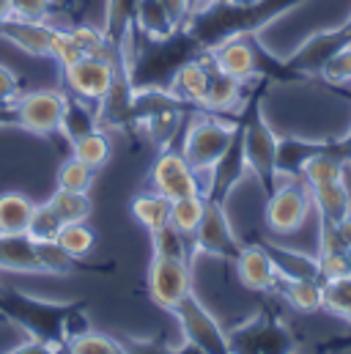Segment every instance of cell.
<instances>
[{
  "mask_svg": "<svg viewBox=\"0 0 351 354\" xmlns=\"http://www.w3.org/2000/svg\"><path fill=\"white\" fill-rule=\"evenodd\" d=\"M151 189L162 192L165 198H189V195H211V171H195L181 151H165L157 157L151 174Z\"/></svg>",
  "mask_w": 351,
  "mask_h": 354,
  "instance_id": "1",
  "label": "cell"
},
{
  "mask_svg": "<svg viewBox=\"0 0 351 354\" xmlns=\"http://www.w3.org/2000/svg\"><path fill=\"white\" fill-rule=\"evenodd\" d=\"M239 127L234 124H225L214 115H206V118H198L189 129H187V138H184V149L181 154L187 157V162L195 168V171H211L220 157L228 151V146L234 143Z\"/></svg>",
  "mask_w": 351,
  "mask_h": 354,
  "instance_id": "2",
  "label": "cell"
},
{
  "mask_svg": "<svg viewBox=\"0 0 351 354\" xmlns=\"http://www.w3.org/2000/svg\"><path fill=\"white\" fill-rule=\"evenodd\" d=\"M310 203H313V195H310V187L302 181V176H285V184H277L266 198L263 217H266L269 231L294 234L310 214Z\"/></svg>",
  "mask_w": 351,
  "mask_h": 354,
  "instance_id": "3",
  "label": "cell"
},
{
  "mask_svg": "<svg viewBox=\"0 0 351 354\" xmlns=\"http://www.w3.org/2000/svg\"><path fill=\"white\" fill-rule=\"evenodd\" d=\"M242 149H245V162L247 171H253V176L261 181L266 195L274 189V160H277V138L272 132V127L263 121L261 110L253 107L250 118L242 127Z\"/></svg>",
  "mask_w": 351,
  "mask_h": 354,
  "instance_id": "4",
  "label": "cell"
},
{
  "mask_svg": "<svg viewBox=\"0 0 351 354\" xmlns=\"http://www.w3.org/2000/svg\"><path fill=\"white\" fill-rule=\"evenodd\" d=\"M149 294L160 308L176 310L178 302L192 294V272L187 259L154 253L149 264Z\"/></svg>",
  "mask_w": 351,
  "mask_h": 354,
  "instance_id": "5",
  "label": "cell"
},
{
  "mask_svg": "<svg viewBox=\"0 0 351 354\" xmlns=\"http://www.w3.org/2000/svg\"><path fill=\"white\" fill-rule=\"evenodd\" d=\"M176 319L181 322V333L187 338V346H195L198 352H231L228 335L222 333V327L217 324V319L189 294L178 302V308L173 310Z\"/></svg>",
  "mask_w": 351,
  "mask_h": 354,
  "instance_id": "6",
  "label": "cell"
},
{
  "mask_svg": "<svg viewBox=\"0 0 351 354\" xmlns=\"http://www.w3.org/2000/svg\"><path fill=\"white\" fill-rule=\"evenodd\" d=\"M64 110H66V96L58 91H33L14 102L17 124L39 135L58 132L64 121Z\"/></svg>",
  "mask_w": 351,
  "mask_h": 354,
  "instance_id": "7",
  "label": "cell"
},
{
  "mask_svg": "<svg viewBox=\"0 0 351 354\" xmlns=\"http://www.w3.org/2000/svg\"><path fill=\"white\" fill-rule=\"evenodd\" d=\"M118 69L113 58H102V55H86L77 64L64 69V77L69 83V88L75 96L86 99V102H99L107 88L113 86Z\"/></svg>",
  "mask_w": 351,
  "mask_h": 354,
  "instance_id": "8",
  "label": "cell"
},
{
  "mask_svg": "<svg viewBox=\"0 0 351 354\" xmlns=\"http://www.w3.org/2000/svg\"><path fill=\"white\" fill-rule=\"evenodd\" d=\"M195 248L200 253H209V256H217V259H236L239 253V242L231 231V223L225 217V209H222V201H214L209 198L206 203V214L195 231Z\"/></svg>",
  "mask_w": 351,
  "mask_h": 354,
  "instance_id": "9",
  "label": "cell"
},
{
  "mask_svg": "<svg viewBox=\"0 0 351 354\" xmlns=\"http://www.w3.org/2000/svg\"><path fill=\"white\" fill-rule=\"evenodd\" d=\"M211 58H214L217 72L231 75L242 83H247L258 75V53L247 33H234V36L217 41V47L211 50Z\"/></svg>",
  "mask_w": 351,
  "mask_h": 354,
  "instance_id": "10",
  "label": "cell"
},
{
  "mask_svg": "<svg viewBox=\"0 0 351 354\" xmlns=\"http://www.w3.org/2000/svg\"><path fill=\"white\" fill-rule=\"evenodd\" d=\"M228 344L231 349H242V352H291L294 349L291 333L274 319H256L245 324L239 333L228 335Z\"/></svg>",
  "mask_w": 351,
  "mask_h": 354,
  "instance_id": "11",
  "label": "cell"
},
{
  "mask_svg": "<svg viewBox=\"0 0 351 354\" xmlns=\"http://www.w3.org/2000/svg\"><path fill=\"white\" fill-rule=\"evenodd\" d=\"M236 277L245 288L250 291H272L280 286V272L272 261L269 250L261 245H250V248H239L236 259Z\"/></svg>",
  "mask_w": 351,
  "mask_h": 354,
  "instance_id": "12",
  "label": "cell"
},
{
  "mask_svg": "<svg viewBox=\"0 0 351 354\" xmlns=\"http://www.w3.org/2000/svg\"><path fill=\"white\" fill-rule=\"evenodd\" d=\"M214 58L203 55V58H187L173 75H171V93L178 102H192V104H203L209 83H211V72H214Z\"/></svg>",
  "mask_w": 351,
  "mask_h": 354,
  "instance_id": "13",
  "label": "cell"
},
{
  "mask_svg": "<svg viewBox=\"0 0 351 354\" xmlns=\"http://www.w3.org/2000/svg\"><path fill=\"white\" fill-rule=\"evenodd\" d=\"M53 30L50 25H44V19H19V17H8L0 22V36L8 39L14 47H19L28 55H50V41H53Z\"/></svg>",
  "mask_w": 351,
  "mask_h": 354,
  "instance_id": "14",
  "label": "cell"
},
{
  "mask_svg": "<svg viewBox=\"0 0 351 354\" xmlns=\"http://www.w3.org/2000/svg\"><path fill=\"white\" fill-rule=\"evenodd\" d=\"M280 294L299 313H316L324 308V280L321 277H280Z\"/></svg>",
  "mask_w": 351,
  "mask_h": 354,
  "instance_id": "15",
  "label": "cell"
},
{
  "mask_svg": "<svg viewBox=\"0 0 351 354\" xmlns=\"http://www.w3.org/2000/svg\"><path fill=\"white\" fill-rule=\"evenodd\" d=\"M132 102H135V88L126 77L115 75L113 86L107 88V93L96 102L99 110H96V121L102 124H124L132 118Z\"/></svg>",
  "mask_w": 351,
  "mask_h": 354,
  "instance_id": "16",
  "label": "cell"
},
{
  "mask_svg": "<svg viewBox=\"0 0 351 354\" xmlns=\"http://www.w3.org/2000/svg\"><path fill=\"white\" fill-rule=\"evenodd\" d=\"M327 143H307V140H296V138H285L277 140V160H274V178L277 176H302V168L310 157H316L319 151H324Z\"/></svg>",
  "mask_w": 351,
  "mask_h": 354,
  "instance_id": "17",
  "label": "cell"
},
{
  "mask_svg": "<svg viewBox=\"0 0 351 354\" xmlns=\"http://www.w3.org/2000/svg\"><path fill=\"white\" fill-rule=\"evenodd\" d=\"M0 266L3 269H17V272H41L36 242L28 234L0 236Z\"/></svg>",
  "mask_w": 351,
  "mask_h": 354,
  "instance_id": "18",
  "label": "cell"
},
{
  "mask_svg": "<svg viewBox=\"0 0 351 354\" xmlns=\"http://www.w3.org/2000/svg\"><path fill=\"white\" fill-rule=\"evenodd\" d=\"M36 203L22 192H0V236L28 234Z\"/></svg>",
  "mask_w": 351,
  "mask_h": 354,
  "instance_id": "19",
  "label": "cell"
},
{
  "mask_svg": "<svg viewBox=\"0 0 351 354\" xmlns=\"http://www.w3.org/2000/svg\"><path fill=\"white\" fill-rule=\"evenodd\" d=\"M310 195H313V203H316V209H319L324 223L338 225L351 212V195L346 181H332V184L310 187Z\"/></svg>",
  "mask_w": 351,
  "mask_h": 354,
  "instance_id": "20",
  "label": "cell"
},
{
  "mask_svg": "<svg viewBox=\"0 0 351 354\" xmlns=\"http://www.w3.org/2000/svg\"><path fill=\"white\" fill-rule=\"evenodd\" d=\"M132 217L146 228V231H160L165 225H171V198H165L157 189L140 192L132 201Z\"/></svg>",
  "mask_w": 351,
  "mask_h": 354,
  "instance_id": "21",
  "label": "cell"
},
{
  "mask_svg": "<svg viewBox=\"0 0 351 354\" xmlns=\"http://www.w3.org/2000/svg\"><path fill=\"white\" fill-rule=\"evenodd\" d=\"M135 22L143 33L151 36V41H168L176 36V22L160 0H137L135 6Z\"/></svg>",
  "mask_w": 351,
  "mask_h": 354,
  "instance_id": "22",
  "label": "cell"
},
{
  "mask_svg": "<svg viewBox=\"0 0 351 354\" xmlns=\"http://www.w3.org/2000/svg\"><path fill=\"white\" fill-rule=\"evenodd\" d=\"M242 80L222 75V72H211V83H209V93H206V107L211 113H231L236 107H242Z\"/></svg>",
  "mask_w": 351,
  "mask_h": 354,
  "instance_id": "23",
  "label": "cell"
},
{
  "mask_svg": "<svg viewBox=\"0 0 351 354\" xmlns=\"http://www.w3.org/2000/svg\"><path fill=\"white\" fill-rule=\"evenodd\" d=\"M47 206L53 209V214L61 223H86L91 212H93V203H91L88 192L66 189V187H58L53 192V198L47 201Z\"/></svg>",
  "mask_w": 351,
  "mask_h": 354,
  "instance_id": "24",
  "label": "cell"
},
{
  "mask_svg": "<svg viewBox=\"0 0 351 354\" xmlns=\"http://www.w3.org/2000/svg\"><path fill=\"white\" fill-rule=\"evenodd\" d=\"M206 195H189V198H176L171 201V228H176L181 236L192 239L203 214H206Z\"/></svg>",
  "mask_w": 351,
  "mask_h": 354,
  "instance_id": "25",
  "label": "cell"
},
{
  "mask_svg": "<svg viewBox=\"0 0 351 354\" xmlns=\"http://www.w3.org/2000/svg\"><path fill=\"white\" fill-rule=\"evenodd\" d=\"M346 176V162H341L335 154H330L327 149L319 151L316 157H310L302 168V181L307 187H321V184H332V181H343Z\"/></svg>",
  "mask_w": 351,
  "mask_h": 354,
  "instance_id": "26",
  "label": "cell"
},
{
  "mask_svg": "<svg viewBox=\"0 0 351 354\" xmlns=\"http://www.w3.org/2000/svg\"><path fill=\"white\" fill-rule=\"evenodd\" d=\"M263 248L269 250L280 277H321L319 274V259H310L305 253L285 250V248H277V245H263Z\"/></svg>",
  "mask_w": 351,
  "mask_h": 354,
  "instance_id": "27",
  "label": "cell"
},
{
  "mask_svg": "<svg viewBox=\"0 0 351 354\" xmlns=\"http://www.w3.org/2000/svg\"><path fill=\"white\" fill-rule=\"evenodd\" d=\"M72 157H77L80 162H86L88 168L99 171L107 165L110 160V140L104 132L91 129L86 135H80L77 140H72Z\"/></svg>",
  "mask_w": 351,
  "mask_h": 354,
  "instance_id": "28",
  "label": "cell"
},
{
  "mask_svg": "<svg viewBox=\"0 0 351 354\" xmlns=\"http://www.w3.org/2000/svg\"><path fill=\"white\" fill-rule=\"evenodd\" d=\"M55 242L72 256V259H83L88 256L91 250H93V245H96V234H93V228L86 223H64L61 225V231H58V236H55Z\"/></svg>",
  "mask_w": 351,
  "mask_h": 354,
  "instance_id": "29",
  "label": "cell"
},
{
  "mask_svg": "<svg viewBox=\"0 0 351 354\" xmlns=\"http://www.w3.org/2000/svg\"><path fill=\"white\" fill-rule=\"evenodd\" d=\"M96 115L88 110L86 99H69L66 96V110H64V121H61V132L69 138V140H77L80 135H86L91 129H96Z\"/></svg>",
  "mask_w": 351,
  "mask_h": 354,
  "instance_id": "30",
  "label": "cell"
},
{
  "mask_svg": "<svg viewBox=\"0 0 351 354\" xmlns=\"http://www.w3.org/2000/svg\"><path fill=\"white\" fill-rule=\"evenodd\" d=\"M135 6L137 0H107V39L121 41L135 22Z\"/></svg>",
  "mask_w": 351,
  "mask_h": 354,
  "instance_id": "31",
  "label": "cell"
},
{
  "mask_svg": "<svg viewBox=\"0 0 351 354\" xmlns=\"http://www.w3.org/2000/svg\"><path fill=\"white\" fill-rule=\"evenodd\" d=\"M324 308L351 324V274L324 280Z\"/></svg>",
  "mask_w": 351,
  "mask_h": 354,
  "instance_id": "32",
  "label": "cell"
},
{
  "mask_svg": "<svg viewBox=\"0 0 351 354\" xmlns=\"http://www.w3.org/2000/svg\"><path fill=\"white\" fill-rule=\"evenodd\" d=\"M69 352L72 354H121L124 346H121L115 338H110V335L86 330V333L69 338Z\"/></svg>",
  "mask_w": 351,
  "mask_h": 354,
  "instance_id": "33",
  "label": "cell"
},
{
  "mask_svg": "<svg viewBox=\"0 0 351 354\" xmlns=\"http://www.w3.org/2000/svg\"><path fill=\"white\" fill-rule=\"evenodd\" d=\"M93 168H88L86 162H80L77 157L66 160L61 168H58V187H66V189H77V192H88L91 184H93Z\"/></svg>",
  "mask_w": 351,
  "mask_h": 354,
  "instance_id": "34",
  "label": "cell"
},
{
  "mask_svg": "<svg viewBox=\"0 0 351 354\" xmlns=\"http://www.w3.org/2000/svg\"><path fill=\"white\" fill-rule=\"evenodd\" d=\"M50 58H55L64 69L66 66H72V64H77L80 58H86L83 55V50H80V44L75 41V36H72V30H53V41H50Z\"/></svg>",
  "mask_w": 351,
  "mask_h": 354,
  "instance_id": "35",
  "label": "cell"
},
{
  "mask_svg": "<svg viewBox=\"0 0 351 354\" xmlns=\"http://www.w3.org/2000/svg\"><path fill=\"white\" fill-rule=\"evenodd\" d=\"M36 253H39V261H41V272H55V274H64L72 269V256L55 242V239H44V242H36Z\"/></svg>",
  "mask_w": 351,
  "mask_h": 354,
  "instance_id": "36",
  "label": "cell"
},
{
  "mask_svg": "<svg viewBox=\"0 0 351 354\" xmlns=\"http://www.w3.org/2000/svg\"><path fill=\"white\" fill-rule=\"evenodd\" d=\"M321 80L332 83V86H349L351 83V44L338 50L324 66H321Z\"/></svg>",
  "mask_w": 351,
  "mask_h": 354,
  "instance_id": "37",
  "label": "cell"
},
{
  "mask_svg": "<svg viewBox=\"0 0 351 354\" xmlns=\"http://www.w3.org/2000/svg\"><path fill=\"white\" fill-rule=\"evenodd\" d=\"M61 220L53 214V209L44 203V206H36L33 212V220H30V228H28V236L33 242H44V239H55L58 231H61Z\"/></svg>",
  "mask_w": 351,
  "mask_h": 354,
  "instance_id": "38",
  "label": "cell"
},
{
  "mask_svg": "<svg viewBox=\"0 0 351 354\" xmlns=\"http://www.w3.org/2000/svg\"><path fill=\"white\" fill-rule=\"evenodd\" d=\"M72 36L75 41L80 44L83 55H102V58H110L107 55V44H113L104 33H99L96 28H88V25H80V28H72Z\"/></svg>",
  "mask_w": 351,
  "mask_h": 354,
  "instance_id": "39",
  "label": "cell"
},
{
  "mask_svg": "<svg viewBox=\"0 0 351 354\" xmlns=\"http://www.w3.org/2000/svg\"><path fill=\"white\" fill-rule=\"evenodd\" d=\"M319 274L321 280H335L351 274L349 269V250H330V253H319Z\"/></svg>",
  "mask_w": 351,
  "mask_h": 354,
  "instance_id": "40",
  "label": "cell"
},
{
  "mask_svg": "<svg viewBox=\"0 0 351 354\" xmlns=\"http://www.w3.org/2000/svg\"><path fill=\"white\" fill-rule=\"evenodd\" d=\"M151 236H154V253H165V256H181V259H187V236H181L176 228L165 225V228L154 231Z\"/></svg>",
  "mask_w": 351,
  "mask_h": 354,
  "instance_id": "41",
  "label": "cell"
},
{
  "mask_svg": "<svg viewBox=\"0 0 351 354\" xmlns=\"http://www.w3.org/2000/svg\"><path fill=\"white\" fill-rule=\"evenodd\" d=\"M53 0H11V17L19 19H44Z\"/></svg>",
  "mask_w": 351,
  "mask_h": 354,
  "instance_id": "42",
  "label": "cell"
},
{
  "mask_svg": "<svg viewBox=\"0 0 351 354\" xmlns=\"http://www.w3.org/2000/svg\"><path fill=\"white\" fill-rule=\"evenodd\" d=\"M17 99H19V80L8 66L0 64V104L17 102Z\"/></svg>",
  "mask_w": 351,
  "mask_h": 354,
  "instance_id": "43",
  "label": "cell"
},
{
  "mask_svg": "<svg viewBox=\"0 0 351 354\" xmlns=\"http://www.w3.org/2000/svg\"><path fill=\"white\" fill-rule=\"evenodd\" d=\"M165 6V11L171 14V19L176 22V28H181L189 17H192V0H160Z\"/></svg>",
  "mask_w": 351,
  "mask_h": 354,
  "instance_id": "44",
  "label": "cell"
},
{
  "mask_svg": "<svg viewBox=\"0 0 351 354\" xmlns=\"http://www.w3.org/2000/svg\"><path fill=\"white\" fill-rule=\"evenodd\" d=\"M327 151L330 154H335L341 162H351V127H349V135L343 138V140H335V143H327Z\"/></svg>",
  "mask_w": 351,
  "mask_h": 354,
  "instance_id": "45",
  "label": "cell"
},
{
  "mask_svg": "<svg viewBox=\"0 0 351 354\" xmlns=\"http://www.w3.org/2000/svg\"><path fill=\"white\" fill-rule=\"evenodd\" d=\"M338 234H341V239H343V245L351 250V212L338 223Z\"/></svg>",
  "mask_w": 351,
  "mask_h": 354,
  "instance_id": "46",
  "label": "cell"
},
{
  "mask_svg": "<svg viewBox=\"0 0 351 354\" xmlns=\"http://www.w3.org/2000/svg\"><path fill=\"white\" fill-rule=\"evenodd\" d=\"M11 17V0H0V22Z\"/></svg>",
  "mask_w": 351,
  "mask_h": 354,
  "instance_id": "47",
  "label": "cell"
},
{
  "mask_svg": "<svg viewBox=\"0 0 351 354\" xmlns=\"http://www.w3.org/2000/svg\"><path fill=\"white\" fill-rule=\"evenodd\" d=\"M231 6H242V8H256L261 0H228Z\"/></svg>",
  "mask_w": 351,
  "mask_h": 354,
  "instance_id": "48",
  "label": "cell"
},
{
  "mask_svg": "<svg viewBox=\"0 0 351 354\" xmlns=\"http://www.w3.org/2000/svg\"><path fill=\"white\" fill-rule=\"evenodd\" d=\"M346 30L351 33V17H349V22H346Z\"/></svg>",
  "mask_w": 351,
  "mask_h": 354,
  "instance_id": "49",
  "label": "cell"
},
{
  "mask_svg": "<svg viewBox=\"0 0 351 354\" xmlns=\"http://www.w3.org/2000/svg\"><path fill=\"white\" fill-rule=\"evenodd\" d=\"M211 3H214V6H217V3H228V0H211Z\"/></svg>",
  "mask_w": 351,
  "mask_h": 354,
  "instance_id": "50",
  "label": "cell"
},
{
  "mask_svg": "<svg viewBox=\"0 0 351 354\" xmlns=\"http://www.w3.org/2000/svg\"><path fill=\"white\" fill-rule=\"evenodd\" d=\"M349 269H351V250H349Z\"/></svg>",
  "mask_w": 351,
  "mask_h": 354,
  "instance_id": "51",
  "label": "cell"
}]
</instances>
